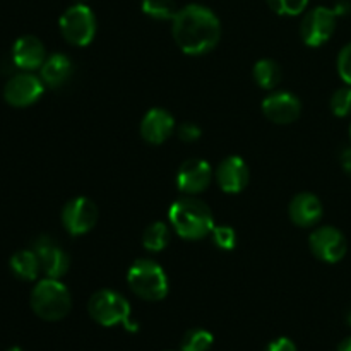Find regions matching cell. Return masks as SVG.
<instances>
[{"instance_id": "ba28073f", "label": "cell", "mask_w": 351, "mask_h": 351, "mask_svg": "<svg viewBox=\"0 0 351 351\" xmlns=\"http://www.w3.org/2000/svg\"><path fill=\"white\" fill-rule=\"evenodd\" d=\"M308 245L317 259L328 264L339 263L348 250L345 235L335 226H322L315 230L308 239Z\"/></svg>"}, {"instance_id": "7402d4cb", "label": "cell", "mask_w": 351, "mask_h": 351, "mask_svg": "<svg viewBox=\"0 0 351 351\" xmlns=\"http://www.w3.org/2000/svg\"><path fill=\"white\" fill-rule=\"evenodd\" d=\"M213 335L206 329H191L184 335L180 343L182 351H209L213 346Z\"/></svg>"}, {"instance_id": "4316f807", "label": "cell", "mask_w": 351, "mask_h": 351, "mask_svg": "<svg viewBox=\"0 0 351 351\" xmlns=\"http://www.w3.org/2000/svg\"><path fill=\"white\" fill-rule=\"evenodd\" d=\"M338 72L343 81L351 86V43L346 45L338 57Z\"/></svg>"}, {"instance_id": "9a60e30c", "label": "cell", "mask_w": 351, "mask_h": 351, "mask_svg": "<svg viewBox=\"0 0 351 351\" xmlns=\"http://www.w3.org/2000/svg\"><path fill=\"white\" fill-rule=\"evenodd\" d=\"M47 60L45 45L36 36H21L12 47V62L23 71H36Z\"/></svg>"}, {"instance_id": "d4e9b609", "label": "cell", "mask_w": 351, "mask_h": 351, "mask_svg": "<svg viewBox=\"0 0 351 351\" xmlns=\"http://www.w3.org/2000/svg\"><path fill=\"white\" fill-rule=\"evenodd\" d=\"M211 239L213 243L221 250H232L237 245V233L232 226H215Z\"/></svg>"}, {"instance_id": "8fae6325", "label": "cell", "mask_w": 351, "mask_h": 351, "mask_svg": "<svg viewBox=\"0 0 351 351\" xmlns=\"http://www.w3.org/2000/svg\"><path fill=\"white\" fill-rule=\"evenodd\" d=\"M31 249L36 252L38 259H40L41 269L47 274V278H53V280H60L65 276L71 266L67 252L55 242L51 237L41 235L33 242Z\"/></svg>"}, {"instance_id": "5b68a950", "label": "cell", "mask_w": 351, "mask_h": 351, "mask_svg": "<svg viewBox=\"0 0 351 351\" xmlns=\"http://www.w3.org/2000/svg\"><path fill=\"white\" fill-rule=\"evenodd\" d=\"M130 290L147 302H160L168 295V278L163 267L154 261L141 259L132 264L127 274Z\"/></svg>"}, {"instance_id": "52a82bcc", "label": "cell", "mask_w": 351, "mask_h": 351, "mask_svg": "<svg viewBox=\"0 0 351 351\" xmlns=\"http://www.w3.org/2000/svg\"><path fill=\"white\" fill-rule=\"evenodd\" d=\"M58 26L67 43L86 47L96 34V17L86 3H74L62 14Z\"/></svg>"}, {"instance_id": "484cf974", "label": "cell", "mask_w": 351, "mask_h": 351, "mask_svg": "<svg viewBox=\"0 0 351 351\" xmlns=\"http://www.w3.org/2000/svg\"><path fill=\"white\" fill-rule=\"evenodd\" d=\"M271 9L281 16H298L304 12L308 0H267Z\"/></svg>"}, {"instance_id": "7c38bea8", "label": "cell", "mask_w": 351, "mask_h": 351, "mask_svg": "<svg viewBox=\"0 0 351 351\" xmlns=\"http://www.w3.org/2000/svg\"><path fill=\"white\" fill-rule=\"evenodd\" d=\"M213 180V168L204 160H187L177 173V185L184 194L195 195L204 192Z\"/></svg>"}, {"instance_id": "836d02e7", "label": "cell", "mask_w": 351, "mask_h": 351, "mask_svg": "<svg viewBox=\"0 0 351 351\" xmlns=\"http://www.w3.org/2000/svg\"><path fill=\"white\" fill-rule=\"evenodd\" d=\"M350 139H351V125H350Z\"/></svg>"}, {"instance_id": "d6a6232c", "label": "cell", "mask_w": 351, "mask_h": 351, "mask_svg": "<svg viewBox=\"0 0 351 351\" xmlns=\"http://www.w3.org/2000/svg\"><path fill=\"white\" fill-rule=\"evenodd\" d=\"M75 3H86V0H75Z\"/></svg>"}, {"instance_id": "8992f818", "label": "cell", "mask_w": 351, "mask_h": 351, "mask_svg": "<svg viewBox=\"0 0 351 351\" xmlns=\"http://www.w3.org/2000/svg\"><path fill=\"white\" fill-rule=\"evenodd\" d=\"M350 10L351 5L346 0L338 2L335 9L315 7L314 10H311L304 17L300 26V34L304 43L308 45V47H322L324 43H328L336 31L338 17L346 16Z\"/></svg>"}, {"instance_id": "2e32d148", "label": "cell", "mask_w": 351, "mask_h": 351, "mask_svg": "<svg viewBox=\"0 0 351 351\" xmlns=\"http://www.w3.org/2000/svg\"><path fill=\"white\" fill-rule=\"evenodd\" d=\"M175 120L167 110L153 108L141 122V136L149 144H161L173 134Z\"/></svg>"}, {"instance_id": "1f68e13d", "label": "cell", "mask_w": 351, "mask_h": 351, "mask_svg": "<svg viewBox=\"0 0 351 351\" xmlns=\"http://www.w3.org/2000/svg\"><path fill=\"white\" fill-rule=\"evenodd\" d=\"M9 351H24V350H21V348H17V346H16V348H10Z\"/></svg>"}, {"instance_id": "ffe728a7", "label": "cell", "mask_w": 351, "mask_h": 351, "mask_svg": "<svg viewBox=\"0 0 351 351\" xmlns=\"http://www.w3.org/2000/svg\"><path fill=\"white\" fill-rule=\"evenodd\" d=\"M254 81L263 89H274L281 81V67L271 58H263L254 65Z\"/></svg>"}, {"instance_id": "277c9868", "label": "cell", "mask_w": 351, "mask_h": 351, "mask_svg": "<svg viewBox=\"0 0 351 351\" xmlns=\"http://www.w3.org/2000/svg\"><path fill=\"white\" fill-rule=\"evenodd\" d=\"M88 312L95 322L105 328L122 324L129 331H137V324L130 321V305L113 290H99L89 298Z\"/></svg>"}, {"instance_id": "e575fe53", "label": "cell", "mask_w": 351, "mask_h": 351, "mask_svg": "<svg viewBox=\"0 0 351 351\" xmlns=\"http://www.w3.org/2000/svg\"><path fill=\"white\" fill-rule=\"evenodd\" d=\"M350 324H351V314H350Z\"/></svg>"}, {"instance_id": "6da1fadb", "label": "cell", "mask_w": 351, "mask_h": 351, "mask_svg": "<svg viewBox=\"0 0 351 351\" xmlns=\"http://www.w3.org/2000/svg\"><path fill=\"white\" fill-rule=\"evenodd\" d=\"M171 23L175 43L187 55L208 53L221 36V24L216 14L199 3H191L178 10Z\"/></svg>"}, {"instance_id": "603a6c76", "label": "cell", "mask_w": 351, "mask_h": 351, "mask_svg": "<svg viewBox=\"0 0 351 351\" xmlns=\"http://www.w3.org/2000/svg\"><path fill=\"white\" fill-rule=\"evenodd\" d=\"M143 12L158 21L173 19L178 9L175 0H143Z\"/></svg>"}, {"instance_id": "e0dca14e", "label": "cell", "mask_w": 351, "mask_h": 351, "mask_svg": "<svg viewBox=\"0 0 351 351\" xmlns=\"http://www.w3.org/2000/svg\"><path fill=\"white\" fill-rule=\"evenodd\" d=\"M322 211H324L322 202L319 201L317 195L308 194V192L295 195L288 208L291 221L302 228H311V226L317 225L319 219L322 218Z\"/></svg>"}, {"instance_id": "30bf717a", "label": "cell", "mask_w": 351, "mask_h": 351, "mask_svg": "<svg viewBox=\"0 0 351 351\" xmlns=\"http://www.w3.org/2000/svg\"><path fill=\"white\" fill-rule=\"evenodd\" d=\"M45 84L40 77L29 74V72H23V74H16L5 82L3 88V99L9 103L10 106L16 108H26V106L33 105L43 95Z\"/></svg>"}, {"instance_id": "f1b7e54d", "label": "cell", "mask_w": 351, "mask_h": 351, "mask_svg": "<svg viewBox=\"0 0 351 351\" xmlns=\"http://www.w3.org/2000/svg\"><path fill=\"white\" fill-rule=\"evenodd\" d=\"M266 351H297V346H295V343L291 339L278 338L267 346Z\"/></svg>"}, {"instance_id": "ac0fdd59", "label": "cell", "mask_w": 351, "mask_h": 351, "mask_svg": "<svg viewBox=\"0 0 351 351\" xmlns=\"http://www.w3.org/2000/svg\"><path fill=\"white\" fill-rule=\"evenodd\" d=\"M72 71L74 67H72L71 58L62 53H55L41 65V81L50 88H60L71 79Z\"/></svg>"}, {"instance_id": "4dcf8cb0", "label": "cell", "mask_w": 351, "mask_h": 351, "mask_svg": "<svg viewBox=\"0 0 351 351\" xmlns=\"http://www.w3.org/2000/svg\"><path fill=\"white\" fill-rule=\"evenodd\" d=\"M338 351H351V336H350V338H346L345 341H343L341 345H339Z\"/></svg>"}, {"instance_id": "d6986e66", "label": "cell", "mask_w": 351, "mask_h": 351, "mask_svg": "<svg viewBox=\"0 0 351 351\" xmlns=\"http://www.w3.org/2000/svg\"><path fill=\"white\" fill-rule=\"evenodd\" d=\"M41 264L38 259L36 252L33 249L29 250H19L10 257V271L16 278L23 281H33L36 280L40 274Z\"/></svg>"}, {"instance_id": "9c48e42d", "label": "cell", "mask_w": 351, "mask_h": 351, "mask_svg": "<svg viewBox=\"0 0 351 351\" xmlns=\"http://www.w3.org/2000/svg\"><path fill=\"white\" fill-rule=\"evenodd\" d=\"M98 221V208L88 197H75L65 204L62 211V225L71 235H84L91 232Z\"/></svg>"}, {"instance_id": "83f0119b", "label": "cell", "mask_w": 351, "mask_h": 351, "mask_svg": "<svg viewBox=\"0 0 351 351\" xmlns=\"http://www.w3.org/2000/svg\"><path fill=\"white\" fill-rule=\"evenodd\" d=\"M177 136H178V139H180V141L191 144V143H195V141L201 139L202 132H201V129L195 125V123L185 122V123H180V125H178Z\"/></svg>"}, {"instance_id": "44dd1931", "label": "cell", "mask_w": 351, "mask_h": 351, "mask_svg": "<svg viewBox=\"0 0 351 351\" xmlns=\"http://www.w3.org/2000/svg\"><path fill=\"white\" fill-rule=\"evenodd\" d=\"M170 243V228L167 223L154 221L144 230L143 245L149 252H161Z\"/></svg>"}, {"instance_id": "3957f363", "label": "cell", "mask_w": 351, "mask_h": 351, "mask_svg": "<svg viewBox=\"0 0 351 351\" xmlns=\"http://www.w3.org/2000/svg\"><path fill=\"white\" fill-rule=\"evenodd\" d=\"M31 308L43 321H60L72 308L71 291L58 280L47 278L31 291Z\"/></svg>"}, {"instance_id": "f546056e", "label": "cell", "mask_w": 351, "mask_h": 351, "mask_svg": "<svg viewBox=\"0 0 351 351\" xmlns=\"http://www.w3.org/2000/svg\"><path fill=\"white\" fill-rule=\"evenodd\" d=\"M341 167L343 170L346 171V173L351 177V146L346 147V149H343L341 153Z\"/></svg>"}, {"instance_id": "cb8c5ba5", "label": "cell", "mask_w": 351, "mask_h": 351, "mask_svg": "<svg viewBox=\"0 0 351 351\" xmlns=\"http://www.w3.org/2000/svg\"><path fill=\"white\" fill-rule=\"evenodd\" d=\"M331 112L336 117H348L351 115V86L346 84V88H339L338 91H335V95L331 96Z\"/></svg>"}, {"instance_id": "7a4b0ae2", "label": "cell", "mask_w": 351, "mask_h": 351, "mask_svg": "<svg viewBox=\"0 0 351 351\" xmlns=\"http://www.w3.org/2000/svg\"><path fill=\"white\" fill-rule=\"evenodd\" d=\"M170 223L175 232L187 240H201L211 235L215 228L213 213L202 201L185 197L173 202L170 208Z\"/></svg>"}, {"instance_id": "5bb4252c", "label": "cell", "mask_w": 351, "mask_h": 351, "mask_svg": "<svg viewBox=\"0 0 351 351\" xmlns=\"http://www.w3.org/2000/svg\"><path fill=\"white\" fill-rule=\"evenodd\" d=\"M249 167L240 156H228L219 163L216 180L226 194H239L249 184Z\"/></svg>"}, {"instance_id": "4fadbf2b", "label": "cell", "mask_w": 351, "mask_h": 351, "mask_svg": "<svg viewBox=\"0 0 351 351\" xmlns=\"http://www.w3.org/2000/svg\"><path fill=\"white\" fill-rule=\"evenodd\" d=\"M302 103L295 95L287 91L269 95L263 101V113L267 120L278 125H287L300 117Z\"/></svg>"}]
</instances>
